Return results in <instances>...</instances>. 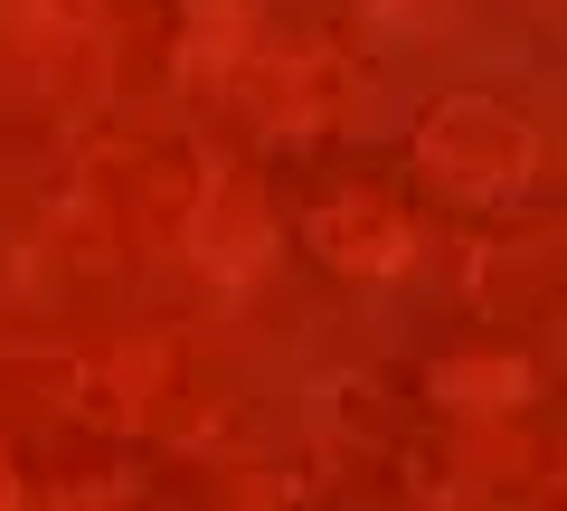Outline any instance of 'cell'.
I'll return each instance as SVG.
<instances>
[{"mask_svg": "<svg viewBox=\"0 0 567 511\" xmlns=\"http://www.w3.org/2000/svg\"><path fill=\"white\" fill-rule=\"evenodd\" d=\"M0 511H20V473H10V454H0Z\"/></svg>", "mask_w": 567, "mask_h": 511, "instance_id": "3", "label": "cell"}, {"mask_svg": "<svg viewBox=\"0 0 567 511\" xmlns=\"http://www.w3.org/2000/svg\"><path fill=\"white\" fill-rule=\"evenodd\" d=\"M312 246H322V266L379 285V275H398L406 256H416V218H406L388 190H331V200L312 208Z\"/></svg>", "mask_w": 567, "mask_h": 511, "instance_id": "2", "label": "cell"}, {"mask_svg": "<svg viewBox=\"0 0 567 511\" xmlns=\"http://www.w3.org/2000/svg\"><path fill=\"white\" fill-rule=\"evenodd\" d=\"M416 181L454 208H502L539 181V133L502 95H435L416 123Z\"/></svg>", "mask_w": 567, "mask_h": 511, "instance_id": "1", "label": "cell"}]
</instances>
